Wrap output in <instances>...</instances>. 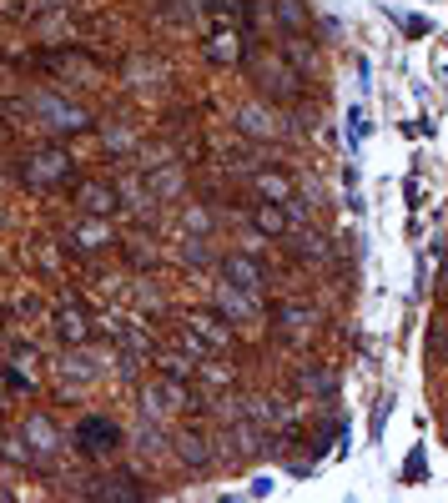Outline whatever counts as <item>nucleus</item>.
I'll list each match as a JSON object with an SVG mask.
<instances>
[{
  "mask_svg": "<svg viewBox=\"0 0 448 503\" xmlns=\"http://www.w3.org/2000/svg\"><path fill=\"white\" fill-rule=\"evenodd\" d=\"M76 443H81V453H111L121 443V428L106 423V418H86V423L76 428Z\"/></svg>",
  "mask_w": 448,
  "mask_h": 503,
  "instance_id": "f257e3e1",
  "label": "nucleus"
}]
</instances>
